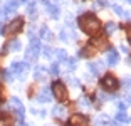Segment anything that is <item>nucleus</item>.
Segmentation results:
<instances>
[{
  "mask_svg": "<svg viewBox=\"0 0 131 126\" xmlns=\"http://www.w3.org/2000/svg\"><path fill=\"white\" fill-rule=\"evenodd\" d=\"M79 27L88 35H97L101 32V22L94 14H84L79 17Z\"/></svg>",
  "mask_w": 131,
  "mask_h": 126,
  "instance_id": "1",
  "label": "nucleus"
},
{
  "mask_svg": "<svg viewBox=\"0 0 131 126\" xmlns=\"http://www.w3.org/2000/svg\"><path fill=\"white\" fill-rule=\"evenodd\" d=\"M52 94H54V98L59 99V101H66L67 99V89H66V86L61 82V81L52 82Z\"/></svg>",
  "mask_w": 131,
  "mask_h": 126,
  "instance_id": "2",
  "label": "nucleus"
},
{
  "mask_svg": "<svg viewBox=\"0 0 131 126\" xmlns=\"http://www.w3.org/2000/svg\"><path fill=\"white\" fill-rule=\"evenodd\" d=\"M39 52H40V42H39L37 39H32L30 46H29L27 50H25V57H27V61H34V59H37Z\"/></svg>",
  "mask_w": 131,
  "mask_h": 126,
  "instance_id": "3",
  "label": "nucleus"
},
{
  "mask_svg": "<svg viewBox=\"0 0 131 126\" xmlns=\"http://www.w3.org/2000/svg\"><path fill=\"white\" fill-rule=\"evenodd\" d=\"M101 86H103V89H106V91H116L118 86H119V82H118V79H116L114 76L106 74V76L101 79Z\"/></svg>",
  "mask_w": 131,
  "mask_h": 126,
  "instance_id": "4",
  "label": "nucleus"
},
{
  "mask_svg": "<svg viewBox=\"0 0 131 126\" xmlns=\"http://www.w3.org/2000/svg\"><path fill=\"white\" fill-rule=\"evenodd\" d=\"M29 64L27 62H14V64L10 66V71L8 72L12 74V77L17 76V77H24L25 76V71H27Z\"/></svg>",
  "mask_w": 131,
  "mask_h": 126,
  "instance_id": "5",
  "label": "nucleus"
},
{
  "mask_svg": "<svg viewBox=\"0 0 131 126\" xmlns=\"http://www.w3.org/2000/svg\"><path fill=\"white\" fill-rule=\"evenodd\" d=\"M22 27H24V19H15V20H12L10 24H8L7 27H5V34H8V35H14V34H17V32H20L22 30Z\"/></svg>",
  "mask_w": 131,
  "mask_h": 126,
  "instance_id": "6",
  "label": "nucleus"
},
{
  "mask_svg": "<svg viewBox=\"0 0 131 126\" xmlns=\"http://www.w3.org/2000/svg\"><path fill=\"white\" fill-rule=\"evenodd\" d=\"M69 126H89V119L82 114H72L69 119Z\"/></svg>",
  "mask_w": 131,
  "mask_h": 126,
  "instance_id": "7",
  "label": "nucleus"
},
{
  "mask_svg": "<svg viewBox=\"0 0 131 126\" xmlns=\"http://www.w3.org/2000/svg\"><path fill=\"white\" fill-rule=\"evenodd\" d=\"M10 104H12L14 108H15L17 118H19V121L22 123V121H24V104L20 103V101L17 99V98H12V99H10Z\"/></svg>",
  "mask_w": 131,
  "mask_h": 126,
  "instance_id": "8",
  "label": "nucleus"
},
{
  "mask_svg": "<svg viewBox=\"0 0 131 126\" xmlns=\"http://www.w3.org/2000/svg\"><path fill=\"white\" fill-rule=\"evenodd\" d=\"M17 7H19V2L17 0H5V7H4V12L5 14H14V12L17 10Z\"/></svg>",
  "mask_w": 131,
  "mask_h": 126,
  "instance_id": "9",
  "label": "nucleus"
},
{
  "mask_svg": "<svg viewBox=\"0 0 131 126\" xmlns=\"http://www.w3.org/2000/svg\"><path fill=\"white\" fill-rule=\"evenodd\" d=\"M34 77L37 81H46V77H47V69L42 67V66H37V67H35V71H34Z\"/></svg>",
  "mask_w": 131,
  "mask_h": 126,
  "instance_id": "10",
  "label": "nucleus"
},
{
  "mask_svg": "<svg viewBox=\"0 0 131 126\" xmlns=\"http://www.w3.org/2000/svg\"><path fill=\"white\" fill-rule=\"evenodd\" d=\"M37 101H39V103H49V101H50V89L49 88H44L42 91L39 92Z\"/></svg>",
  "mask_w": 131,
  "mask_h": 126,
  "instance_id": "11",
  "label": "nucleus"
},
{
  "mask_svg": "<svg viewBox=\"0 0 131 126\" xmlns=\"http://www.w3.org/2000/svg\"><path fill=\"white\" fill-rule=\"evenodd\" d=\"M118 61H119L118 52H116V50H109L108 56H106V62H108L109 66H116V64H118Z\"/></svg>",
  "mask_w": 131,
  "mask_h": 126,
  "instance_id": "12",
  "label": "nucleus"
},
{
  "mask_svg": "<svg viewBox=\"0 0 131 126\" xmlns=\"http://www.w3.org/2000/svg\"><path fill=\"white\" fill-rule=\"evenodd\" d=\"M96 54V47H93V46H86V47H82L81 49V57H91V56H94Z\"/></svg>",
  "mask_w": 131,
  "mask_h": 126,
  "instance_id": "13",
  "label": "nucleus"
},
{
  "mask_svg": "<svg viewBox=\"0 0 131 126\" xmlns=\"http://www.w3.org/2000/svg\"><path fill=\"white\" fill-rule=\"evenodd\" d=\"M46 8H47V14H49L52 19H57V17H59V8H57V5H54V4H46Z\"/></svg>",
  "mask_w": 131,
  "mask_h": 126,
  "instance_id": "14",
  "label": "nucleus"
},
{
  "mask_svg": "<svg viewBox=\"0 0 131 126\" xmlns=\"http://www.w3.org/2000/svg\"><path fill=\"white\" fill-rule=\"evenodd\" d=\"M103 62H93V64H89V71L94 74V76H97V74H101V71H103Z\"/></svg>",
  "mask_w": 131,
  "mask_h": 126,
  "instance_id": "15",
  "label": "nucleus"
},
{
  "mask_svg": "<svg viewBox=\"0 0 131 126\" xmlns=\"http://www.w3.org/2000/svg\"><path fill=\"white\" fill-rule=\"evenodd\" d=\"M52 54H56V59H57L59 62H64L66 59H67V54H66V50H62V49H56Z\"/></svg>",
  "mask_w": 131,
  "mask_h": 126,
  "instance_id": "16",
  "label": "nucleus"
},
{
  "mask_svg": "<svg viewBox=\"0 0 131 126\" xmlns=\"http://www.w3.org/2000/svg\"><path fill=\"white\" fill-rule=\"evenodd\" d=\"M62 64H64V67L67 69V71H74V69H76V59H66L64 62H62Z\"/></svg>",
  "mask_w": 131,
  "mask_h": 126,
  "instance_id": "17",
  "label": "nucleus"
},
{
  "mask_svg": "<svg viewBox=\"0 0 131 126\" xmlns=\"http://www.w3.org/2000/svg\"><path fill=\"white\" fill-rule=\"evenodd\" d=\"M128 121V114L126 111H118V114H116V123H119V124H123V123Z\"/></svg>",
  "mask_w": 131,
  "mask_h": 126,
  "instance_id": "18",
  "label": "nucleus"
},
{
  "mask_svg": "<svg viewBox=\"0 0 131 126\" xmlns=\"http://www.w3.org/2000/svg\"><path fill=\"white\" fill-rule=\"evenodd\" d=\"M96 126H109V118H108V116H103V114H101L99 118L96 119Z\"/></svg>",
  "mask_w": 131,
  "mask_h": 126,
  "instance_id": "19",
  "label": "nucleus"
},
{
  "mask_svg": "<svg viewBox=\"0 0 131 126\" xmlns=\"http://www.w3.org/2000/svg\"><path fill=\"white\" fill-rule=\"evenodd\" d=\"M0 126H12V119L7 114H0Z\"/></svg>",
  "mask_w": 131,
  "mask_h": 126,
  "instance_id": "20",
  "label": "nucleus"
},
{
  "mask_svg": "<svg viewBox=\"0 0 131 126\" xmlns=\"http://www.w3.org/2000/svg\"><path fill=\"white\" fill-rule=\"evenodd\" d=\"M52 114L54 116H57V118H62V116L66 114V109L62 106H56L54 109H52Z\"/></svg>",
  "mask_w": 131,
  "mask_h": 126,
  "instance_id": "21",
  "label": "nucleus"
},
{
  "mask_svg": "<svg viewBox=\"0 0 131 126\" xmlns=\"http://www.w3.org/2000/svg\"><path fill=\"white\" fill-rule=\"evenodd\" d=\"M29 15H30V19H35V15H37V12H35V5H34V4H29Z\"/></svg>",
  "mask_w": 131,
  "mask_h": 126,
  "instance_id": "22",
  "label": "nucleus"
},
{
  "mask_svg": "<svg viewBox=\"0 0 131 126\" xmlns=\"http://www.w3.org/2000/svg\"><path fill=\"white\" fill-rule=\"evenodd\" d=\"M114 29H116V25L113 22H108V24H106V34H113V32H114Z\"/></svg>",
  "mask_w": 131,
  "mask_h": 126,
  "instance_id": "23",
  "label": "nucleus"
},
{
  "mask_svg": "<svg viewBox=\"0 0 131 126\" xmlns=\"http://www.w3.org/2000/svg\"><path fill=\"white\" fill-rule=\"evenodd\" d=\"M49 72L52 74V76H57V74H59V66L57 64H52V66H50V69H49Z\"/></svg>",
  "mask_w": 131,
  "mask_h": 126,
  "instance_id": "24",
  "label": "nucleus"
},
{
  "mask_svg": "<svg viewBox=\"0 0 131 126\" xmlns=\"http://www.w3.org/2000/svg\"><path fill=\"white\" fill-rule=\"evenodd\" d=\"M8 47H10L12 50H19L20 49V42L19 40H12V44H8Z\"/></svg>",
  "mask_w": 131,
  "mask_h": 126,
  "instance_id": "25",
  "label": "nucleus"
},
{
  "mask_svg": "<svg viewBox=\"0 0 131 126\" xmlns=\"http://www.w3.org/2000/svg\"><path fill=\"white\" fill-rule=\"evenodd\" d=\"M113 10H114L116 14H118V15H126V12H124L123 8L119 7V5H113Z\"/></svg>",
  "mask_w": 131,
  "mask_h": 126,
  "instance_id": "26",
  "label": "nucleus"
},
{
  "mask_svg": "<svg viewBox=\"0 0 131 126\" xmlns=\"http://www.w3.org/2000/svg\"><path fill=\"white\" fill-rule=\"evenodd\" d=\"M69 32H67V29H62V32H61V39L62 40H69Z\"/></svg>",
  "mask_w": 131,
  "mask_h": 126,
  "instance_id": "27",
  "label": "nucleus"
},
{
  "mask_svg": "<svg viewBox=\"0 0 131 126\" xmlns=\"http://www.w3.org/2000/svg\"><path fill=\"white\" fill-rule=\"evenodd\" d=\"M42 52H44V56H46V57H50L54 50H50V47H44V49H42Z\"/></svg>",
  "mask_w": 131,
  "mask_h": 126,
  "instance_id": "28",
  "label": "nucleus"
},
{
  "mask_svg": "<svg viewBox=\"0 0 131 126\" xmlns=\"http://www.w3.org/2000/svg\"><path fill=\"white\" fill-rule=\"evenodd\" d=\"M103 5H106L104 0H96V7H103Z\"/></svg>",
  "mask_w": 131,
  "mask_h": 126,
  "instance_id": "29",
  "label": "nucleus"
},
{
  "mask_svg": "<svg viewBox=\"0 0 131 126\" xmlns=\"http://www.w3.org/2000/svg\"><path fill=\"white\" fill-rule=\"evenodd\" d=\"M124 86H126V88L131 86V77H126V79H124Z\"/></svg>",
  "mask_w": 131,
  "mask_h": 126,
  "instance_id": "30",
  "label": "nucleus"
},
{
  "mask_svg": "<svg viewBox=\"0 0 131 126\" xmlns=\"http://www.w3.org/2000/svg\"><path fill=\"white\" fill-rule=\"evenodd\" d=\"M126 34H128V39H129V42H131V27L126 29Z\"/></svg>",
  "mask_w": 131,
  "mask_h": 126,
  "instance_id": "31",
  "label": "nucleus"
},
{
  "mask_svg": "<svg viewBox=\"0 0 131 126\" xmlns=\"http://www.w3.org/2000/svg\"><path fill=\"white\" fill-rule=\"evenodd\" d=\"M40 2H44V4H49V0H40Z\"/></svg>",
  "mask_w": 131,
  "mask_h": 126,
  "instance_id": "32",
  "label": "nucleus"
},
{
  "mask_svg": "<svg viewBox=\"0 0 131 126\" xmlns=\"http://www.w3.org/2000/svg\"><path fill=\"white\" fill-rule=\"evenodd\" d=\"M2 32H4V30H2V22H0V34H2Z\"/></svg>",
  "mask_w": 131,
  "mask_h": 126,
  "instance_id": "33",
  "label": "nucleus"
},
{
  "mask_svg": "<svg viewBox=\"0 0 131 126\" xmlns=\"http://www.w3.org/2000/svg\"><path fill=\"white\" fill-rule=\"evenodd\" d=\"M128 62H129V64H131V57H129V59H128Z\"/></svg>",
  "mask_w": 131,
  "mask_h": 126,
  "instance_id": "34",
  "label": "nucleus"
},
{
  "mask_svg": "<svg viewBox=\"0 0 131 126\" xmlns=\"http://www.w3.org/2000/svg\"><path fill=\"white\" fill-rule=\"evenodd\" d=\"M20 2H27V0H20Z\"/></svg>",
  "mask_w": 131,
  "mask_h": 126,
  "instance_id": "35",
  "label": "nucleus"
},
{
  "mask_svg": "<svg viewBox=\"0 0 131 126\" xmlns=\"http://www.w3.org/2000/svg\"><path fill=\"white\" fill-rule=\"evenodd\" d=\"M0 96H2V89H0Z\"/></svg>",
  "mask_w": 131,
  "mask_h": 126,
  "instance_id": "36",
  "label": "nucleus"
},
{
  "mask_svg": "<svg viewBox=\"0 0 131 126\" xmlns=\"http://www.w3.org/2000/svg\"><path fill=\"white\" fill-rule=\"evenodd\" d=\"M129 4H131V0H129Z\"/></svg>",
  "mask_w": 131,
  "mask_h": 126,
  "instance_id": "37",
  "label": "nucleus"
}]
</instances>
